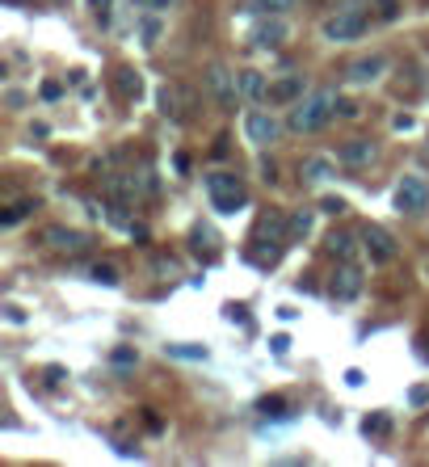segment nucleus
Here are the masks:
<instances>
[{
  "mask_svg": "<svg viewBox=\"0 0 429 467\" xmlns=\"http://www.w3.org/2000/svg\"><path fill=\"white\" fill-rule=\"evenodd\" d=\"M337 110H341L337 88H316V93H308V97H299V101H295V110H291V131L312 135V131L329 126V122L337 118Z\"/></svg>",
  "mask_w": 429,
  "mask_h": 467,
  "instance_id": "obj_1",
  "label": "nucleus"
},
{
  "mask_svg": "<svg viewBox=\"0 0 429 467\" xmlns=\"http://www.w3.org/2000/svg\"><path fill=\"white\" fill-rule=\"evenodd\" d=\"M206 194H211V206L219 215H236L244 202H249V190L236 173H211L206 177Z\"/></svg>",
  "mask_w": 429,
  "mask_h": 467,
  "instance_id": "obj_2",
  "label": "nucleus"
},
{
  "mask_svg": "<svg viewBox=\"0 0 429 467\" xmlns=\"http://www.w3.org/2000/svg\"><path fill=\"white\" fill-rule=\"evenodd\" d=\"M362 29H367V13L362 8H337L324 21V38L329 42H354V38H362Z\"/></svg>",
  "mask_w": 429,
  "mask_h": 467,
  "instance_id": "obj_3",
  "label": "nucleus"
},
{
  "mask_svg": "<svg viewBox=\"0 0 429 467\" xmlns=\"http://www.w3.org/2000/svg\"><path fill=\"white\" fill-rule=\"evenodd\" d=\"M206 88H211V97L219 101V110H236V101H240V76H232L223 63H211V67H206Z\"/></svg>",
  "mask_w": 429,
  "mask_h": 467,
  "instance_id": "obj_4",
  "label": "nucleus"
},
{
  "mask_svg": "<svg viewBox=\"0 0 429 467\" xmlns=\"http://www.w3.org/2000/svg\"><path fill=\"white\" fill-rule=\"evenodd\" d=\"M396 211L400 215H421L429 211V181L425 177H404L396 185Z\"/></svg>",
  "mask_w": 429,
  "mask_h": 467,
  "instance_id": "obj_5",
  "label": "nucleus"
},
{
  "mask_svg": "<svg viewBox=\"0 0 429 467\" xmlns=\"http://www.w3.org/2000/svg\"><path fill=\"white\" fill-rule=\"evenodd\" d=\"M329 295H333L337 303L358 299V295H362V270H358L354 261H341V265H337V274H333V282H329Z\"/></svg>",
  "mask_w": 429,
  "mask_h": 467,
  "instance_id": "obj_6",
  "label": "nucleus"
},
{
  "mask_svg": "<svg viewBox=\"0 0 429 467\" xmlns=\"http://www.w3.org/2000/svg\"><path fill=\"white\" fill-rule=\"evenodd\" d=\"M286 21H282V13H261V21L253 25V46H261V51H270V46H282L286 42Z\"/></svg>",
  "mask_w": 429,
  "mask_h": 467,
  "instance_id": "obj_7",
  "label": "nucleus"
},
{
  "mask_svg": "<svg viewBox=\"0 0 429 467\" xmlns=\"http://www.w3.org/2000/svg\"><path fill=\"white\" fill-rule=\"evenodd\" d=\"M278 118L274 114H265V110H249L244 114V135H249V143H257V147H270L274 139H278Z\"/></svg>",
  "mask_w": 429,
  "mask_h": 467,
  "instance_id": "obj_8",
  "label": "nucleus"
},
{
  "mask_svg": "<svg viewBox=\"0 0 429 467\" xmlns=\"http://www.w3.org/2000/svg\"><path fill=\"white\" fill-rule=\"evenodd\" d=\"M362 244H367L371 261H379V265L396 257V240H392V232L379 228V223H367V228H362Z\"/></svg>",
  "mask_w": 429,
  "mask_h": 467,
  "instance_id": "obj_9",
  "label": "nucleus"
},
{
  "mask_svg": "<svg viewBox=\"0 0 429 467\" xmlns=\"http://www.w3.org/2000/svg\"><path fill=\"white\" fill-rule=\"evenodd\" d=\"M337 156H341V164H350V169H367V164L379 156V147H375L371 139H345V143L337 147Z\"/></svg>",
  "mask_w": 429,
  "mask_h": 467,
  "instance_id": "obj_10",
  "label": "nucleus"
},
{
  "mask_svg": "<svg viewBox=\"0 0 429 467\" xmlns=\"http://www.w3.org/2000/svg\"><path fill=\"white\" fill-rule=\"evenodd\" d=\"M388 72V59L383 55H362V59H354L350 67H345V76L354 80V84H371V80H379Z\"/></svg>",
  "mask_w": 429,
  "mask_h": 467,
  "instance_id": "obj_11",
  "label": "nucleus"
},
{
  "mask_svg": "<svg viewBox=\"0 0 429 467\" xmlns=\"http://www.w3.org/2000/svg\"><path fill=\"white\" fill-rule=\"evenodd\" d=\"M329 177H337V169H333L329 156H308V160L299 164V181H303V185H324Z\"/></svg>",
  "mask_w": 429,
  "mask_h": 467,
  "instance_id": "obj_12",
  "label": "nucleus"
},
{
  "mask_svg": "<svg viewBox=\"0 0 429 467\" xmlns=\"http://www.w3.org/2000/svg\"><path fill=\"white\" fill-rule=\"evenodd\" d=\"M42 244H51V249H59V253H80V249H84V236H80L76 228H46V232H42Z\"/></svg>",
  "mask_w": 429,
  "mask_h": 467,
  "instance_id": "obj_13",
  "label": "nucleus"
},
{
  "mask_svg": "<svg viewBox=\"0 0 429 467\" xmlns=\"http://www.w3.org/2000/svg\"><path fill=\"white\" fill-rule=\"evenodd\" d=\"M270 105H291V101H299L303 97V76H282L278 84H270Z\"/></svg>",
  "mask_w": 429,
  "mask_h": 467,
  "instance_id": "obj_14",
  "label": "nucleus"
},
{
  "mask_svg": "<svg viewBox=\"0 0 429 467\" xmlns=\"http://www.w3.org/2000/svg\"><path fill=\"white\" fill-rule=\"evenodd\" d=\"M312 228H316V211H308V206H303V211H295V215H291L286 240H291V244H303V240L312 236Z\"/></svg>",
  "mask_w": 429,
  "mask_h": 467,
  "instance_id": "obj_15",
  "label": "nucleus"
},
{
  "mask_svg": "<svg viewBox=\"0 0 429 467\" xmlns=\"http://www.w3.org/2000/svg\"><path fill=\"white\" fill-rule=\"evenodd\" d=\"M236 76H240V97H249V101H261V97L270 93V84H265V76H261V72L244 67V72H236Z\"/></svg>",
  "mask_w": 429,
  "mask_h": 467,
  "instance_id": "obj_16",
  "label": "nucleus"
},
{
  "mask_svg": "<svg viewBox=\"0 0 429 467\" xmlns=\"http://www.w3.org/2000/svg\"><path fill=\"white\" fill-rule=\"evenodd\" d=\"M286 228H291V219H282V215H265V219L257 223V244H278Z\"/></svg>",
  "mask_w": 429,
  "mask_h": 467,
  "instance_id": "obj_17",
  "label": "nucleus"
},
{
  "mask_svg": "<svg viewBox=\"0 0 429 467\" xmlns=\"http://www.w3.org/2000/svg\"><path fill=\"white\" fill-rule=\"evenodd\" d=\"M324 249H329L337 261H350V257H354V236H350V232H329Z\"/></svg>",
  "mask_w": 429,
  "mask_h": 467,
  "instance_id": "obj_18",
  "label": "nucleus"
},
{
  "mask_svg": "<svg viewBox=\"0 0 429 467\" xmlns=\"http://www.w3.org/2000/svg\"><path fill=\"white\" fill-rule=\"evenodd\" d=\"M29 211H38V202H34V198H21V202H13V206L0 215V228H13V223H21Z\"/></svg>",
  "mask_w": 429,
  "mask_h": 467,
  "instance_id": "obj_19",
  "label": "nucleus"
},
{
  "mask_svg": "<svg viewBox=\"0 0 429 467\" xmlns=\"http://www.w3.org/2000/svg\"><path fill=\"white\" fill-rule=\"evenodd\" d=\"M139 88H143V84H139V72L122 67V72H118V93H122V97L131 101V97H139Z\"/></svg>",
  "mask_w": 429,
  "mask_h": 467,
  "instance_id": "obj_20",
  "label": "nucleus"
},
{
  "mask_svg": "<svg viewBox=\"0 0 429 467\" xmlns=\"http://www.w3.org/2000/svg\"><path fill=\"white\" fill-rule=\"evenodd\" d=\"M295 8V0H249V13H286Z\"/></svg>",
  "mask_w": 429,
  "mask_h": 467,
  "instance_id": "obj_21",
  "label": "nucleus"
},
{
  "mask_svg": "<svg viewBox=\"0 0 429 467\" xmlns=\"http://www.w3.org/2000/svg\"><path fill=\"white\" fill-rule=\"evenodd\" d=\"M88 278H93V282H101V287H118V270H114V265H93V270H88Z\"/></svg>",
  "mask_w": 429,
  "mask_h": 467,
  "instance_id": "obj_22",
  "label": "nucleus"
},
{
  "mask_svg": "<svg viewBox=\"0 0 429 467\" xmlns=\"http://www.w3.org/2000/svg\"><path fill=\"white\" fill-rule=\"evenodd\" d=\"M169 354L173 358H198V362H206V346H169Z\"/></svg>",
  "mask_w": 429,
  "mask_h": 467,
  "instance_id": "obj_23",
  "label": "nucleus"
},
{
  "mask_svg": "<svg viewBox=\"0 0 429 467\" xmlns=\"http://www.w3.org/2000/svg\"><path fill=\"white\" fill-rule=\"evenodd\" d=\"M110 358H114V367H135V362H139V354H135V350H126V346H122V350H114Z\"/></svg>",
  "mask_w": 429,
  "mask_h": 467,
  "instance_id": "obj_24",
  "label": "nucleus"
},
{
  "mask_svg": "<svg viewBox=\"0 0 429 467\" xmlns=\"http://www.w3.org/2000/svg\"><path fill=\"white\" fill-rule=\"evenodd\" d=\"M194 240H198V249L206 244V253H215V232L211 228H194Z\"/></svg>",
  "mask_w": 429,
  "mask_h": 467,
  "instance_id": "obj_25",
  "label": "nucleus"
},
{
  "mask_svg": "<svg viewBox=\"0 0 429 467\" xmlns=\"http://www.w3.org/2000/svg\"><path fill=\"white\" fill-rule=\"evenodd\" d=\"M362 430H367V434H383V430H388V417H383V413H375V417H367V421H362Z\"/></svg>",
  "mask_w": 429,
  "mask_h": 467,
  "instance_id": "obj_26",
  "label": "nucleus"
},
{
  "mask_svg": "<svg viewBox=\"0 0 429 467\" xmlns=\"http://www.w3.org/2000/svg\"><path fill=\"white\" fill-rule=\"evenodd\" d=\"M375 8H379V17H383V21H392V17L400 13V0H375Z\"/></svg>",
  "mask_w": 429,
  "mask_h": 467,
  "instance_id": "obj_27",
  "label": "nucleus"
},
{
  "mask_svg": "<svg viewBox=\"0 0 429 467\" xmlns=\"http://www.w3.org/2000/svg\"><path fill=\"white\" fill-rule=\"evenodd\" d=\"M261 413H265V417H286L282 400H261Z\"/></svg>",
  "mask_w": 429,
  "mask_h": 467,
  "instance_id": "obj_28",
  "label": "nucleus"
},
{
  "mask_svg": "<svg viewBox=\"0 0 429 467\" xmlns=\"http://www.w3.org/2000/svg\"><path fill=\"white\" fill-rule=\"evenodd\" d=\"M156 34H160V25H156V21H143V46H156Z\"/></svg>",
  "mask_w": 429,
  "mask_h": 467,
  "instance_id": "obj_29",
  "label": "nucleus"
},
{
  "mask_svg": "<svg viewBox=\"0 0 429 467\" xmlns=\"http://www.w3.org/2000/svg\"><path fill=\"white\" fill-rule=\"evenodd\" d=\"M4 320H8V324H25V312H21L17 303H8V308H4Z\"/></svg>",
  "mask_w": 429,
  "mask_h": 467,
  "instance_id": "obj_30",
  "label": "nucleus"
},
{
  "mask_svg": "<svg viewBox=\"0 0 429 467\" xmlns=\"http://www.w3.org/2000/svg\"><path fill=\"white\" fill-rule=\"evenodd\" d=\"M270 350H274V354H278V358H282V354H286V350H291V337H286V333H278V337H274V341H270Z\"/></svg>",
  "mask_w": 429,
  "mask_h": 467,
  "instance_id": "obj_31",
  "label": "nucleus"
},
{
  "mask_svg": "<svg viewBox=\"0 0 429 467\" xmlns=\"http://www.w3.org/2000/svg\"><path fill=\"white\" fill-rule=\"evenodd\" d=\"M320 211H329V215H341V211H345V202H341V198H324V202H320Z\"/></svg>",
  "mask_w": 429,
  "mask_h": 467,
  "instance_id": "obj_32",
  "label": "nucleus"
},
{
  "mask_svg": "<svg viewBox=\"0 0 429 467\" xmlns=\"http://www.w3.org/2000/svg\"><path fill=\"white\" fill-rule=\"evenodd\" d=\"M88 8H93V13H97V17H101V21H105V17H110V0H88Z\"/></svg>",
  "mask_w": 429,
  "mask_h": 467,
  "instance_id": "obj_33",
  "label": "nucleus"
},
{
  "mask_svg": "<svg viewBox=\"0 0 429 467\" xmlns=\"http://www.w3.org/2000/svg\"><path fill=\"white\" fill-rule=\"evenodd\" d=\"M59 93H63V88H59V84H55V80H46V84H42V97H46V101H55V97H59Z\"/></svg>",
  "mask_w": 429,
  "mask_h": 467,
  "instance_id": "obj_34",
  "label": "nucleus"
},
{
  "mask_svg": "<svg viewBox=\"0 0 429 467\" xmlns=\"http://www.w3.org/2000/svg\"><path fill=\"white\" fill-rule=\"evenodd\" d=\"M227 320H236V324H249V316H244V308H227Z\"/></svg>",
  "mask_w": 429,
  "mask_h": 467,
  "instance_id": "obj_35",
  "label": "nucleus"
},
{
  "mask_svg": "<svg viewBox=\"0 0 429 467\" xmlns=\"http://www.w3.org/2000/svg\"><path fill=\"white\" fill-rule=\"evenodd\" d=\"M345 383H350V388H362V371H345Z\"/></svg>",
  "mask_w": 429,
  "mask_h": 467,
  "instance_id": "obj_36",
  "label": "nucleus"
},
{
  "mask_svg": "<svg viewBox=\"0 0 429 467\" xmlns=\"http://www.w3.org/2000/svg\"><path fill=\"white\" fill-rule=\"evenodd\" d=\"M429 400V388H413V404H425Z\"/></svg>",
  "mask_w": 429,
  "mask_h": 467,
  "instance_id": "obj_37",
  "label": "nucleus"
}]
</instances>
